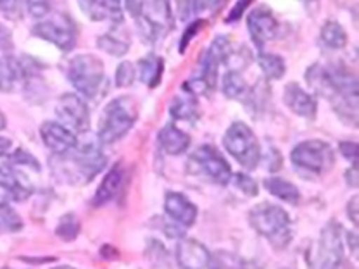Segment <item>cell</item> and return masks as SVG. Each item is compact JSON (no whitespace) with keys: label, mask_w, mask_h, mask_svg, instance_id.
<instances>
[{"label":"cell","mask_w":359,"mask_h":269,"mask_svg":"<svg viewBox=\"0 0 359 269\" xmlns=\"http://www.w3.org/2000/svg\"><path fill=\"white\" fill-rule=\"evenodd\" d=\"M164 61L156 54H149L147 57L138 61V78L147 87L156 88L163 80Z\"/></svg>","instance_id":"obj_24"},{"label":"cell","mask_w":359,"mask_h":269,"mask_svg":"<svg viewBox=\"0 0 359 269\" xmlns=\"http://www.w3.org/2000/svg\"><path fill=\"white\" fill-rule=\"evenodd\" d=\"M306 2H313V0H306Z\"/></svg>","instance_id":"obj_50"},{"label":"cell","mask_w":359,"mask_h":269,"mask_svg":"<svg viewBox=\"0 0 359 269\" xmlns=\"http://www.w3.org/2000/svg\"><path fill=\"white\" fill-rule=\"evenodd\" d=\"M204 25H205V21L204 20H199V21H196V22H192V25L187 26V29H185V32H183L182 39H180V43H178V52H180V54H185V50H187V47H189V43L192 42V39H196L197 33H199L201 29L204 28Z\"/></svg>","instance_id":"obj_37"},{"label":"cell","mask_w":359,"mask_h":269,"mask_svg":"<svg viewBox=\"0 0 359 269\" xmlns=\"http://www.w3.org/2000/svg\"><path fill=\"white\" fill-rule=\"evenodd\" d=\"M264 186H266V190L273 197L287 202V204L297 205L299 200H301V192H299L297 186L280 177L268 178L266 181H264Z\"/></svg>","instance_id":"obj_25"},{"label":"cell","mask_w":359,"mask_h":269,"mask_svg":"<svg viewBox=\"0 0 359 269\" xmlns=\"http://www.w3.org/2000/svg\"><path fill=\"white\" fill-rule=\"evenodd\" d=\"M170 114H171V118L182 119V121H197L201 116L197 97L194 95V93H190L189 90H185L183 93H180V95L175 97L173 102H171Z\"/></svg>","instance_id":"obj_22"},{"label":"cell","mask_w":359,"mask_h":269,"mask_svg":"<svg viewBox=\"0 0 359 269\" xmlns=\"http://www.w3.org/2000/svg\"><path fill=\"white\" fill-rule=\"evenodd\" d=\"M40 137L55 156H65L78 145L76 134L57 121H45L40 126Z\"/></svg>","instance_id":"obj_14"},{"label":"cell","mask_w":359,"mask_h":269,"mask_svg":"<svg viewBox=\"0 0 359 269\" xmlns=\"http://www.w3.org/2000/svg\"><path fill=\"white\" fill-rule=\"evenodd\" d=\"M9 164L13 166H28L32 170L40 171V163L36 160V157H33L29 152H26L25 149H16L14 154L9 156Z\"/></svg>","instance_id":"obj_34"},{"label":"cell","mask_w":359,"mask_h":269,"mask_svg":"<svg viewBox=\"0 0 359 269\" xmlns=\"http://www.w3.org/2000/svg\"><path fill=\"white\" fill-rule=\"evenodd\" d=\"M223 0H192V9L196 13H202V11H211L218 7Z\"/></svg>","instance_id":"obj_42"},{"label":"cell","mask_w":359,"mask_h":269,"mask_svg":"<svg viewBox=\"0 0 359 269\" xmlns=\"http://www.w3.org/2000/svg\"><path fill=\"white\" fill-rule=\"evenodd\" d=\"M290 159L297 170L304 171V173L316 174V177L332 170L335 163L334 151L323 140H308L295 145V149L290 154Z\"/></svg>","instance_id":"obj_7"},{"label":"cell","mask_w":359,"mask_h":269,"mask_svg":"<svg viewBox=\"0 0 359 269\" xmlns=\"http://www.w3.org/2000/svg\"><path fill=\"white\" fill-rule=\"evenodd\" d=\"M78 6L92 21H111L114 26L123 22L121 0H78Z\"/></svg>","instance_id":"obj_15"},{"label":"cell","mask_w":359,"mask_h":269,"mask_svg":"<svg viewBox=\"0 0 359 269\" xmlns=\"http://www.w3.org/2000/svg\"><path fill=\"white\" fill-rule=\"evenodd\" d=\"M257 64H259L266 80H282L287 69L285 61L280 55L268 54V52H261L257 55Z\"/></svg>","instance_id":"obj_28"},{"label":"cell","mask_w":359,"mask_h":269,"mask_svg":"<svg viewBox=\"0 0 359 269\" xmlns=\"http://www.w3.org/2000/svg\"><path fill=\"white\" fill-rule=\"evenodd\" d=\"M97 47L106 52V54L114 55V57H123L130 50V39L125 33H116L114 29V32L99 36Z\"/></svg>","instance_id":"obj_26"},{"label":"cell","mask_w":359,"mask_h":269,"mask_svg":"<svg viewBox=\"0 0 359 269\" xmlns=\"http://www.w3.org/2000/svg\"><path fill=\"white\" fill-rule=\"evenodd\" d=\"M358 197H353V199L349 200V204H347V214H349L351 221L354 224H358Z\"/></svg>","instance_id":"obj_43"},{"label":"cell","mask_w":359,"mask_h":269,"mask_svg":"<svg viewBox=\"0 0 359 269\" xmlns=\"http://www.w3.org/2000/svg\"><path fill=\"white\" fill-rule=\"evenodd\" d=\"M231 179H233V185L237 186L242 193H245L247 197L257 195V183L250 177H247L244 173H237L231 174Z\"/></svg>","instance_id":"obj_35"},{"label":"cell","mask_w":359,"mask_h":269,"mask_svg":"<svg viewBox=\"0 0 359 269\" xmlns=\"http://www.w3.org/2000/svg\"><path fill=\"white\" fill-rule=\"evenodd\" d=\"M67 80L85 99H99L106 88V73L99 57L92 54L74 55L67 64Z\"/></svg>","instance_id":"obj_3"},{"label":"cell","mask_w":359,"mask_h":269,"mask_svg":"<svg viewBox=\"0 0 359 269\" xmlns=\"http://www.w3.org/2000/svg\"><path fill=\"white\" fill-rule=\"evenodd\" d=\"M347 242H349V247H351V250H353V254H354V256H356V254H358V249H356V245H358L356 233H347Z\"/></svg>","instance_id":"obj_47"},{"label":"cell","mask_w":359,"mask_h":269,"mask_svg":"<svg viewBox=\"0 0 359 269\" xmlns=\"http://www.w3.org/2000/svg\"><path fill=\"white\" fill-rule=\"evenodd\" d=\"M178 264L183 269H208L211 263V254L197 240H183L177 249Z\"/></svg>","instance_id":"obj_18"},{"label":"cell","mask_w":359,"mask_h":269,"mask_svg":"<svg viewBox=\"0 0 359 269\" xmlns=\"http://www.w3.org/2000/svg\"><path fill=\"white\" fill-rule=\"evenodd\" d=\"M55 269H76V268H71V266H59V268H55Z\"/></svg>","instance_id":"obj_49"},{"label":"cell","mask_w":359,"mask_h":269,"mask_svg":"<svg viewBox=\"0 0 359 269\" xmlns=\"http://www.w3.org/2000/svg\"><path fill=\"white\" fill-rule=\"evenodd\" d=\"M321 43L328 48H344L347 45V32L337 21H327L321 28Z\"/></svg>","instance_id":"obj_29"},{"label":"cell","mask_w":359,"mask_h":269,"mask_svg":"<svg viewBox=\"0 0 359 269\" xmlns=\"http://www.w3.org/2000/svg\"><path fill=\"white\" fill-rule=\"evenodd\" d=\"M346 181L349 183L351 186H354V188H356V186H358V171H356V164H354V166L351 167V170H347V171H346Z\"/></svg>","instance_id":"obj_45"},{"label":"cell","mask_w":359,"mask_h":269,"mask_svg":"<svg viewBox=\"0 0 359 269\" xmlns=\"http://www.w3.org/2000/svg\"><path fill=\"white\" fill-rule=\"evenodd\" d=\"M11 140L6 137H0V156H6L11 149Z\"/></svg>","instance_id":"obj_46"},{"label":"cell","mask_w":359,"mask_h":269,"mask_svg":"<svg viewBox=\"0 0 359 269\" xmlns=\"http://www.w3.org/2000/svg\"><path fill=\"white\" fill-rule=\"evenodd\" d=\"M224 149L245 170H254L261 160V147L252 130L242 121H235L223 138Z\"/></svg>","instance_id":"obj_6"},{"label":"cell","mask_w":359,"mask_h":269,"mask_svg":"<svg viewBox=\"0 0 359 269\" xmlns=\"http://www.w3.org/2000/svg\"><path fill=\"white\" fill-rule=\"evenodd\" d=\"M340 152H342V156L347 157L351 163L356 164V156H358L356 144H353V142H342V144H340Z\"/></svg>","instance_id":"obj_41"},{"label":"cell","mask_w":359,"mask_h":269,"mask_svg":"<svg viewBox=\"0 0 359 269\" xmlns=\"http://www.w3.org/2000/svg\"><path fill=\"white\" fill-rule=\"evenodd\" d=\"M138 118V106L132 97H118L111 100L102 112L99 126V140L114 144L132 130Z\"/></svg>","instance_id":"obj_5"},{"label":"cell","mask_w":359,"mask_h":269,"mask_svg":"<svg viewBox=\"0 0 359 269\" xmlns=\"http://www.w3.org/2000/svg\"><path fill=\"white\" fill-rule=\"evenodd\" d=\"M164 211L173 219L175 223L183 228H189L196 223L197 219V207L187 199L183 193L168 192L164 197Z\"/></svg>","instance_id":"obj_17"},{"label":"cell","mask_w":359,"mask_h":269,"mask_svg":"<svg viewBox=\"0 0 359 269\" xmlns=\"http://www.w3.org/2000/svg\"><path fill=\"white\" fill-rule=\"evenodd\" d=\"M178 9H180V18L185 20L187 16L192 11V0H178Z\"/></svg>","instance_id":"obj_44"},{"label":"cell","mask_w":359,"mask_h":269,"mask_svg":"<svg viewBox=\"0 0 359 269\" xmlns=\"http://www.w3.org/2000/svg\"><path fill=\"white\" fill-rule=\"evenodd\" d=\"M190 166L218 185H226L231 179V167L226 159L212 145H201L190 156Z\"/></svg>","instance_id":"obj_10"},{"label":"cell","mask_w":359,"mask_h":269,"mask_svg":"<svg viewBox=\"0 0 359 269\" xmlns=\"http://www.w3.org/2000/svg\"><path fill=\"white\" fill-rule=\"evenodd\" d=\"M138 29L149 43H154L173 28V13L170 0H151L142 16L137 18Z\"/></svg>","instance_id":"obj_8"},{"label":"cell","mask_w":359,"mask_h":269,"mask_svg":"<svg viewBox=\"0 0 359 269\" xmlns=\"http://www.w3.org/2000/svg\"><path fill=\"white\" fill-rule=\"evenodd\" d=\"M20 80H22L21 61L13 54H0V92H13Z\"/></svg>","instance_id":"obj_23"},{"label":"cell","mask_w":359,"mask_h":269,"mask_svg":"<svg viewBox=\"0 0 359 269\" xmlns=\"http://www.w3.org/2000/svg\"><path fill=\"white\" fill-rule=\"evenodd\" d=\"M123 181H125V167H123L121 163H116L111 167L109 173L104 177L99 188H97L95 195H93V205L100 207V205L107 204V202L114 199L119 190H121Z\"/></svg>","instance_id":"obj_20"},{"label":"cell","mask_w":359,"mask_h":269,"mask_svg":"<svg viewBox=\"0 0 359 269\" xmlns=\"http://www.w3.org/2000/svg\"><path fill=\"white\" fill-rule=\"evenodd\" d=\"M22 0H0V14L6 20L18 21L21 18Z\"/></svg>","instance_id":"obj_36"},{"label":"cell","mask_w":359,"mask_h":269,"mask_svg":"<svg viewBox=\"0 0 359 269\" xmlns=\"http://www.w3.org/2000/svg\"><path fill=\"white\" fill-rule=\"evenodd\" d=\"M71 152H73V156L67 160L71 164L69 174L73 178H78V181L88 183L90 179L95 177L97 173H100L104 170V166H106V157H104L97 145L88 144L80 149L76 145Z\"/></svg>","instance_id":"obj_12"},{"label":"cell","mask_w":359,"mask_h":269,"mask_svg":"<svg viewBox=\"0 0 359 269\" xmlns=\"http://www.w3.org/2000/svg\"><path fill=\"white\" fill-rule=\"evenodd\" d=\"M254 0H237V4H235L233 7H231V11L230 13H228V16H226V21L228 25H230V22H235V21H238L241 20L242 16H244V13L247 9H249V6L250 4H252Z\"/></svg>","instance_id":"obj_39"},{"label":"cell","mask_w":359,"mask_h":269,"mask_svg":"<svg viewBox=\"0 0 359 269\" xmlns=\"http://www.w3.org/2000/svg\"><path fill=\"white\" fill-rule=\"evenodd\" d=\"M159 145L163 147L164 152L171 156H180L190 147V137L185 132L177 128L175 125H166L159 132Z\"/></svg>","instance_id":"obj_21"},{"label":"cell","mask_w":359,"mask_h":269,"mask_svg":"<svg viewBox=\"0 0 359 269\" xmlns=\"http://www.w3.org/2000/svg\"><path fill=\"white\" fill-rule=\"evenodd\" d=\"M249 223L254 230L276 249H285L292 240L290 218L282 207L264 202L249 212Z\"/></svg>","instance_id":"obj_4"},{"label":"cell","mask_w":359,"mask_h":269,"mask_svg":"<svg viewBox=\"0 0 359 269\" xmlns=\"http://www.w3.org/2000/svg\"><path fill=\"white\" fill-rule=\"evenodd\" d=\"M145 4H147V0H125L126 11L132 14L135 20H137L138 16H142V13H144L145 9Z\"/></svg>","instance_id":"obj_40"},{"label":"cell","mask_w":359,"mask_h":269,"mask_svg":"<svg viewBox=\"0 0 359 269\" xmlns=\"http://www.w3.org/2000/svg\"><path fill=\"white\" fill-rule=\"evenodd\" d=\"M26 11L33 20H43L50 14L52 0H26Z\"/></svg>","instance_id":"obj_33"},{"label":"cell","mask_w":359,"mask_h":269,"mask_svg":"<svg viewBox=\"0 0 359 269\" xmlns=\"http://www.w3.org/2000/svg\"><path fill=\"white\" fill-rule=\"evenodd\" d=\"M55 114H57L61 125H65L71 132H88L90 111L87 104L83 102V99L76 95V93H65V95L59 97L57 106H55Z\"/></svg>","instance_id":"obj_11"},{"label":"cell","mask_w":359,"mask_h":269,"mask_svg":"<svg viewBox=\"0 0 359 269\" xmlns=\"http://www.w3.org/2000/svg\"><path fill=\"white\" fill-rule=\"evenodd\" d=\"M209 269H238V261L237 257L228 256V254H218L216 259L211 257V263H209Z\"/></svg>","instance_id":"obj_38"},{"label":"cell","mask_w":359,"mask_h":269,"mask_svg":"<svg viewBox=\"0 0 359 269\" xmlns=\"http://www.w3.org/2000/svg\"><path fill=\"white\" fill-rule=\"evenodd\" d=\"M32 33L45 42L55 45L62 52L73 50L76 45V26L66 14H55L50 20L40 21L39 25L33 26Z\"/></svg>","instance_id":"obj_9"},{"label":"cell","mask_w":359,"mask_h":269,"mask_svg":"<svg viewBox=\"0 0 359 269\" xmlns=\"http://www.w3.org/2000/svg\"><path fill=\"white\" fill-rule=\"evenodd\" d=\"M306 80L318 95L330 100L344 123H358V78L347 67L313 64L306 73Z\"/></svg>","instance_id":"obj_1"},{"label":"cell","mask_w":359,"mask_h":269,"mask_svg":"<svg viewBox=\"0 0 359 269\" xmlns=\"http://www.w3.org/2000/svg\"><path fill=\"white\" fill-rule=\"evenodd\" d=\"M7 126V121H6V116H4V112L0 111V132H2L4 128Z\"/></svg>","instance_id":"obj_48"},{"label":"cell","mask_w":359,"mask_h":269,"mask_svg":"<svg viewBox=\"0 0 359 269\" xmlns=\"http://www.w3.org/2000/svg\"><path fill=\"white\" fill-rule=\"evenodd\" d=\"M78 233H80V221L76 219V216L74 214L62 216L61 221L57 224V228H55V235L61 237L62 240L71 242L78 237Z\"/></svg>","instance_id":"obj_31"},{"label":"cell","mask_w":359,"mask_h":269,"mask_svg":"<svg viewBox=\"0 0 359 269\" xmlns=\"http://www.w3.org/2000/svg\"><path fill=\"white\" fill-rule=\"evenodd\" d=\"M135 78H137V67L133 66V62L125 61L116 67L114 83L118 88H126L133 85Z\"/></svg>","instance_id":"obj_32"},{"label":"cell","mask_w":359,"mask_h":269,"mask_svg":"<svg viewBox=\"0 0 359 269\" xmlns=\"http://www.w3.org/2000/svg\"><path fill=\"white\" fill-rule=\"evenodd\" d=\"M231 50H233V47H231L228 36H216L211 45L202 52L196 74L183 85V88L189 90L194 95L196 93H205V95L211 93L216 88V83H218L219 66L224 64Z\"/></svg>","instance_id":"obj_2"},{"label":"cell","mask_w":359,"mask_h":269,"mask_svg":"<svg viewBox=\"0 0 359 269\" xmlns=\"http://www.w3.org/2000/svg\"><path fill=\"white\" fill-rule=\"evenodd\" d=\"M283 102L289 109L297 114L299 118H304L313 121L316 118L318 104L314 100V97L309 92H306L304 88L299 83H289L283 92Z\"/></svg>","instance_id":"obj_16"},{"label":"cell","mask_w":359,"mask_h":269,"mask_svg":"<svg viewBox=\"0 0 359 269\" xmlns=\"http://www.w3.org/2000/svg\"><path fill=\"white\" fill-rule=\"evenodd\" d=\"M247 29H249V35L252 42L256 43V47L263 48L264 45L275 39L276 32H278V21L268 7L261 6L249 13Z\"/></svg>","instance_id":"obj_13"},{"label":"cell","mask_w":359,"mask_h":269,"mask_svg":"<svg viewBox=\"0 0 359 269\" xmlns=\"http://www.w3.org/2000/svg\"><path fill=\"white\" fill-rule=\"evenodd\" d=\"M222 88H223V93L228 97V99H235V100H244L247 92H249V87H247L241 71H233V69H228L226 73H224L222 80Z\"/></svg>","instance_id":"obj_27"},{"label":"cell","mask_w":359,"mask_h":269,"mask_svg":"<svg viewBox=\"0 0 359 269\" xmlns=\"http://www.w3.org/2000/svg\"><path fill=\"white\" fill-rule=\"evenodd\" d=\"M22 228L21 216L9 204H0V231L16 233Z\"/></svg>","instance_id":"obj_30"},{"label":"cell","mask_w":359,"mask_h":269,"mask_svg":"<svg viewBox=\"0 0 359 269\" xmlns=\"http://www.w3.org/2000/svg\"><path fill=\"white\" fill-rule=\"evenodd\" d=\"M0 188L6 190L14 200H25L33 193V186L25 174L14 170L13 164L0 166Z\"/></svg>","instance_id":"obj_19"}]
</instances>
